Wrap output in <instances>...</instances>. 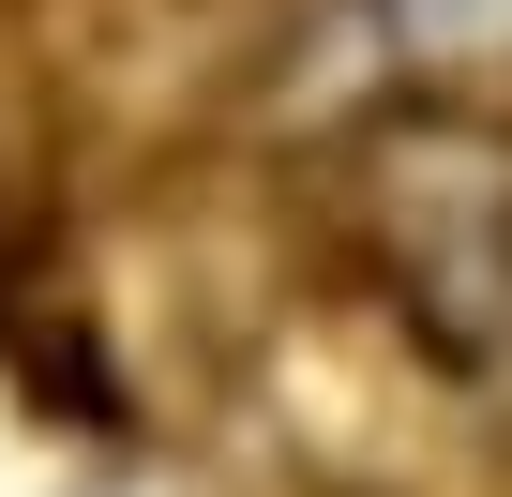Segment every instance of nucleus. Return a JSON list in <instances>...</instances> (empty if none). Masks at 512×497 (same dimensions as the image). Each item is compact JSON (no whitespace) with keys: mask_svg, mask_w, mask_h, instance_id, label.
I'll return each mask as SVG.
<instances>
[{"mask_svg":"<svg viewBox=\"0 0 512 497\" xmlns=\"http://www.w3.org/2000/svg\"><path fill=\"white\" fill-rule=\"evenodd\" d=\"M332 226H347V257L362 287L452 362H512V136L467 121V106H407L377 121L347 166H332Z\"/></svg>","mask_w":512,"mask_h":497,"instance_id":"f257e3e1","label":"nucleus"},{"mask_svg":"<svg viewBox=\"0 0 512 497\" xmlns=\"http://www.w3.org/2000/svg\"><path fill=\"white\" fill-rule=\"evenodd\" d=\"M377 31L407 46L422 91H452V76H512V0H377Z\"/></svg>","mask_w":512,"mask_h":497,"instance_id":"f03ea898","label":"nucleus"}]
</instances>
